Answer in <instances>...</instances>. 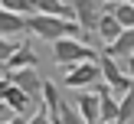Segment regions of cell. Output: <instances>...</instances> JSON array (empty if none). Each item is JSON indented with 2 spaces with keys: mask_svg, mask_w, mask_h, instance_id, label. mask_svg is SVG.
<instances>
[{
  "mask_svg": "<svg viewBox=\"0 0 134 124\" xmlns=\"http://www.w3.org/2000/svg\"><path fill=\"white\" fill-rule=\"evenodd\" d=\"M26 29L36 39H46V43H59V39H82V26L75 20H62V16H49V13H33L26 16Z\"/></svg>",
  "mask_w": 134,
  "mask_h": 124,
  "instance_id": "obj_1",
  "label": "cell"
},
{
  "mask_svg": "<svg viewBox=\"0 0 134 124\" xmlns=\"http://www.w3.org/2000/svg\"><path fill=\"white\" fill-rule=\"evenodd\" d=\"M52 59H56V65H62V69H75V65L92 62V59H98V56H95V49H92V46L82 43V39L69 36V39L52 43Z\"/></svg>",
  "mask_w": 134,
  "mask_h": 124,
  "instance_id": "obj_2",
  "label": "cell"
},
{
  "mask_svg": "<svg viewBox=\"0 0 134 124\" xmlns=\"http://www.w3.org/2000/svg\"><path fill=\"white\" fill-rule=\"evenodd\" d=\"M98 65H102V82L111 88V95H115V98H124V95L134 88V78L128 75V72H121L118 59L111 56L108 49H102V52H98Z\"/></svg>",
  "mask_w": 134,
  "mask_h": 124,
  "instance_id": "obj_3",
  "label": "cell"
},
{
  "mask_svg": "<svg viewBox=\"0 0 134 124\" xmlns=\"http://www.w3.org/2000/svg\"><path fill=\"white\" fill-rule=\"evenodd\" d=\"M62 85L65 88H85V85H102V65H98V59H92V62H82L75 65V69H69V75H62Z\"/></svg>",
  "mask_w": 134,
  "mask_h": 124,
  "instance_id": "obj_4",
  "label": "cell"
},
{
  "mask_svg": "<svg viewBox=\"0 0 134 124\" xmlns=\"http://www.w3.org/2000/svg\"><path fill=\"white\" fill-rule=\"evenodd\" d=\"M108 13V7H105V0H79L75 3V23L82 26V33H98V23H102V16Z\"/></svg>",
  "mask_w": 134,
  "mask_h": 124,
  "instance_id": "obj_5",
  "label": "cell"
},
{
  "mask_svg": "<svg viewBox=\"0 0 134 124\" xmlns=\"http://www.w3.org/2000/svg\"><path fill=\"white\" fill-rule=\"evenodd\" d=\"M7 78H10L20 91H26V95L33 98V104H43V82H46V78H39L36 69H16V72H7Z\"/></svg>",
  "mask_w": 134,
  "mask_h": 124,
  "instance_id": "obj_6",
  "label": "cell"
},
{
  "mask_svg": "<svg viewBox=\"0 0 134 124\" xmlns=\"http://www.w3.org/2000/svg\"><path fill=\"white\" fill-rule=\"evenodd\" d=\"M43 111H46V114H49L56 124H62L65 101H62V91H59L56 82H43Z\"/></svg>",
  "mask_w": 134,
  "mask_h": 124,
  "instance_id": "obj_7",
  "label": "cell"
},
{
  "mask_svg": "<svg viewBox=\"0 0 134 124\" xmlns=\"http://www.w3.org/2000/svg\"><path fill=\"white\" fill-rule=\"evenodd\" d=\"M75 108L85 117V124H102V98H98V91H82L75 98Z\"/></svg>",
  "mask_w": 134,
  "mask_h": 124,
  "instance_id": "obj_8",
  "label": "cell"
},
{
  "mask_svg": "<svg viewBox=\"0 0 134 124\" xmlns=\"http://www.w3.org/2000/svg\"><path fill=\"white\" fill-rule=\"evenodd\" d=\"M20 33H26V16L10 13V10H3V7H0V36L13 39V36H20Z\"/></svg>",
  "mask_w": 134,
  "mask_h": 124,
  "instance_id": "obj_9",
  "label": "cell"
},
{
  "mask_svg": "<svg viewBox=\"0 0 134 124\" xmlns=\"http://www.w3.org/2000/svg\"><path fill=\"white\" fill-rule=\"evenodd\" d=\"M16 69H36V49L30 43H20V49L13 52V59L7 62V72H16Z\"/></svg>",
  "mask_w": 134,
  "mask_h": 124,
  "instance_id": "obj_10",
  "label": "cell"
},
{
  "mask_svg": "<svg viewBox=\"0 0 134 124\" xmlns=\"http://www.w3.org/2000/svg\"><path fill=\"white\" fill-rule=\"evenodd\" d=\"M105 49H108L115 59H124V62H128V59L134 56V29H124L121 36H118L111 46H105Z\"/></svg>",
  "mask_w": 134,
  "mask_h": 124,
  "instance_id": "obj_11",
  "label": "cell"
},
{
  "mask_svg": "<svg viewBox=\"0 0 134 124\" xmlns=\"http://www.w3.org/2000/svg\"><path fill=\"white\" fill-rule=\"evenodd\" d=\"M121 33H124V26L115 20V13H105L102 23H98V36H102V43H105V46H111L118 36H121Z\"/></svg>",
  "mask_w": 134,
  "mask_h": 124,
  "instance_id": "obj_12",
  "label": "cell"
},
{
  "mask_svg": "<svg viewBox=\"0 0 134 124\" xmlns=\"http://www.w3.org/2000/svg\"><path fill=\"white\" fill-rule=\"evenodd\" d=\"M105 7H108V13H115V20L124 26V29H134V3L118 0V3H105Z\"/></svg>",
  "mask_w": 134,
  "mask_h": 124,
  "instance_id": "obj_13",
  "label": "cell"
},
{
  "mask_svg": "<svg viewBox=\"0 0 134 124\" xmlns=\"http://www.w3.org/2000/svg\"><path fill=\"white\" fill-rule=\"evenodd\" d=\"M3 101H7V104H10V108H13V111H16V114H20V117H23V114H26V111H30V104H33V98H30V95H26V91H20V88H16V85H13V82H10V91H7V98H3Z\"/></svg>",
  "mask_w": 134,
  "mask_h": 124,
  "instance_id": "obj_14",
  "label": "cell"
},
{
  "mask_svg": "<svg viewBox=\"0 0 134 124\" xmlns=\"http://www.w3.org/2000/svg\"><path fill=\"white\" fill-rule=\"evenodd\" d=\"M0 7L10 13H20V16H33L36 13V0H0Z\"/></svg>",
  "mask_w": 134,
  "mask_h": 124,
  "instance_id": "obj_15",
  "label": "cell"
},
{
  "mask_svg": "<svg viewBox=\"0 0 134 124\" xmlns=\"http://www.w3.org/2000/svg\"><path fill=\"white\" fill-rule=\"evenodd\" d=\"M118 101H121V108H118V124H131L134 121V88L124 98H118Z\"/></svg>",
  "mask_w": 134,
  "mask_h": 124,
  "instance_id": "obj_16",
  "label": "cell"
},
{
  "mask_svg": "<svg viewBox=\"0 0 134 124\" xmlns=\"http://www.w3.org/2000/svg\"><path fill=\"white\" fill-rule=\"evenodd\" d=\"M62 124H85V117L79 114V108L65 104V111H62Z\"/></svg>",
  "mask_w": 134,
  "mask_h": 124,
  "instance_id": "obj_17",
  "label": "cell"
},
{
  "mask_svg": "<svg viewBox=\"0 0 134 124\" xmlns=\"http://www.w3.org/2000/svg\"><path fill=\"white\" fill-rule=\"evenodd\" d=\"M16 117H20V114L10 108V104H7V101H0V124H10V121H16Z\"/></svg>",
  "mask_w": 134,
  "mask_h": 124,
  "instance_id": "obj_18",
  "label": "cell"
},
{
  "mask_svg": "<svg viewBox=\"0 0 134 124\" xmlns=\"http://www.w3.org/2000/svg\"><path fill=\"white\" fill-rule=\"evenodd\" d=\"M26 124H56V121H52V117L46 114L43 108H36V114H30V117H26Z\"/></svg>",
  "mask_w": 134,
  "mask_h": 124,
  "instance_id": "obj_19",
  "label": "cell"
},
{
  "mask_svg": "<svg viewBox=\"0 0 134 124\" xmlns=\"http://www.w3.org/2000/svg\"><path fill=\"white\" fill-rule=\"evenodd\" d=\"M7 91H10V78H7V72H0V101L7 98Z\"/></svg>",
  "mask_w": 134,
  "mask_h": 124,
  "instance_id": "obj_20",
  "label": "cell"
},
{
  "mask_svg": "<svg viewBox=\"0 0 134 124\" xmlns=\"http://www.w3.org/2000/svg\"><path fill=\"white\" fill-rule=\"evenodd\" d=\"M128 75H131V78H134V56H131V59H128Z\"/></svg>",
  "mask_w": 134,
  "mask_h": 124,
  "instance_id": "obj_21",
  "label": "cell"
},
{
  "mask_svg": "<svg viewBox=\"0 0 134 124\" xmlns=\"http://www.w3.org/2000/svg\"><path fill=\"white\" fill-rule=\"evenodd\" d=\"M62 3H65V7H75V3H79V0H62Z\"/></svg>",
  "mask_w": 134,
  "mask_h": 124,
  "instance_id": "obj_22",
  "label": "cell"
},
{
  "mask_svg": "<svg viewBox=\"0 0 134 124\" xmlns=\"http://www.w3.org/2000/svg\"><path fill=\"white\" fill-rule=\"evenodd\" d=\"M10 124H26V121H20V117H16V121H10Z\"/></svg>",
  "mask_w": 134,
  "mask_h": 124,
  "instance_id": "obj_23",
  "label": "cell"
},
{
  "mask_svg": "<svg viewBox=\"0 0 134 124\" xmlns=\"http://www.w3.org/2000/svg\"><path fill=\"white\" fill-rule=\"evenodd\" d=\"M105 124H118V121H105Z\"/></svg>",
  "mask_w": 134,
  "mask_h": 124,
  "instance_id": "obj_24",
  "label": "cell"
},
{
  "mask_svg": "<svg viewBox=\"0 0 134 124\" xmlns=\"http://www.w3.org/2000/svg\"><path fill=\"white\" fill-rule=\"evenodd\" d=\"M128 3H134V0H128Z\"/></svg>",
  "mask_w": 134,
  "mask_h": 124,
  "instance_id": "obj_25",
  "label": "cell"
}]
</instances>
